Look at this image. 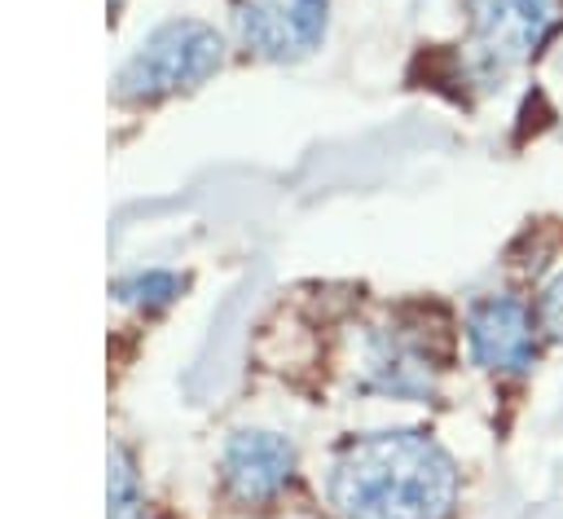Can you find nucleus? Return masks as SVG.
Segmentation results:
<instances>
[{"label":"nucleus","mask_w":563,"mask_h":519,"mask_svg":"<svg viewBox=\"0 0 563 519\" xmlns=\"http://www.w3.org/2000/svg\"><path fill=\"white\" fill-rule=\"evenodd\" d=\"M106 501H110V519H132V510H136V466H132L128 449H114L110 453Z\"/></svg>","instance_id":"1a4fd4ad"},{"label":"nucleus","mask_w":563,"mask_h":519,"mask_svg":"<svg viewBox=\"0 0 563 519\" xmlns=\"http://www.w3.org/2000/svg\"><path fill=\"white\" fill-rule=\"evenodd\" d=\"M471 13V48L488 75H501L528 62L559 26V0H466Z\"/></svg>","instance_id":"7ed1b4c3"},{"label":"nucleus","mask_w":563,"mask_h":519,"mask_svg":"<svg viewBox=\"0 0 563 519\" xmlns=\"http://www.w3.org/2000/svg\"><path fill=\"white\" fill-rule=\"evenodd\" d=\"M290 475H295V444L277 431L242 427L220 449V479L246 506L273 501L290 484Z\"/></svg>","instance_id":"423d86ee"},{"label":"nucleus","mask_w":563,"mask_h":519,"mask_svg":"<svg viewBox=\"0 0 563 519\" xmlns=\"http://www.w3.org/2000/svg\"><path fill=\"white\" fill-rule=\"evenodd\" d=\"M224 62V40L198 18H172L154 26L114 75L119 101H163L198 88Z\"/></svg>","instance_id":"f03ea898"},{"label":"nucleus","mask_w":563,"mask_h":519,"mask_svg":"<svg viewBox=\"0 0 563 519\" xmlns=\"http://www.w3.org/2000/svg\"><path fill=\"white\" fill-rule=\"evenodd\" d=\"M466 343L475 365L493 374H523L537 356L532 312L515 295H484L466 312Z\"/></svg>","instance_id":"39448f33"},{"label":"nucleus","mask_w":563,"mask_h":519,"mask_svg":"<svg viewBox=\"0 0 563 519\" xmlns=\"http://www.w3.org/2000/svg\"><path fill=\"white\" fill-rule=\"evenodd\" d=\"M361 378L391 400H427L435 391V365L413 339H405V330H374L365 339Z\"/></svg>","instance_id":"0eeeda50"},{"label":"nucleus","mask_w":563,"mask_h":519,"mask_svg":"<svg viewBox=\"0 0 563 519\" xmlns=\"http://www.w3.org/2000/svg\"><path fill=\"white\" fill-rule=\"evenodd\" d=\"M238 40L264 62H299L321 48L330 0H233Z\"/></svg>","instance_id":"20e7f679"},{"label":"nucleus","mask_w":563,"mask_h":519,"mask_svg":"<svg viewBox=\"0 0 563 519\" xmlns=\"http://www.w3.org/2000/svg\"><path fill=\"white\" fill-rule=\"evenodd\" d=\"M325 501L339 519H449L457 466L427 431H365L334 449Z\"/></svg>","instance_id":"f257e3e1"},{"label":"nucleus","mask_w":563,"mask_h":519,"mask_svg":"<svg viewBox=\"0 0 563 519\" xmlns=\"http://www.w3.org/2000/svg\"><path fill=\"white\" fill-rule=\"evenodd\" d=\"M537 317H541V330H545L550 339H559V343H563V273L541 290Z\"/></svg>","instance_id":"9d476101"},{"label":"nucleus","mask_w":563,"mask_h":519,"mask_svg":"<svg viewBox=\"0 0 563 519\" xmlns=\"http://www.w3.org/2000/svg\"><path fill=\"white\" fill-rule=\"evenodd\" d=\"M180 290H185V277L167 273V268H145V273H128V277L114 281V299L136 303V308H163Z\"/></svg>","instance_id":"6e6552de"}]
</instances>
